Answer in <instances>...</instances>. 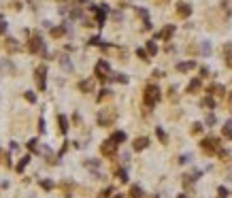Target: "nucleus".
Masks as SVG:
<instances>
[{"instance_id":"f257e3e1","label":"nucleus","mask_w":232,"mask_h":198,"mask_svg":"<svg viewBox=\"0 0 232 198\" xmlns=\"http://www.w3.org/2000/svg\"><path fill=\"white\" fill-rule=\"evenodd\" d=\"M158 98H160V90L158 87H147V92H145V102L149 105V107H153L155 105V100H158Z\"/></svg>"},{"instance_id":"f03ea898","label":"nucleus","mask_w":232,"mask_h":198,"mask_svg":"<svg viewBox=\"0 0 232 198\" xmlns=\"http://www.w3.org/2000/svg\"><path fill=\"white\" fill-rule=\"evenodd\" d=\"M28 49H30L32 53H36V51H43V53H45V43L41 41V36H34V38L28 43Z\"/></svg>"},{"instance_id":"7ed1b4c3","label":"nucleus","mask_w":232,"mask_h":198,"mask_svg":"<svg viewBox=\"0 0 232 198\" xmlns=\"http://www.w3.org/2000/svg\"><path fill=\"white\" fill-rule=\"evenodd\" d=\"M107 13H109V7H107V5H100V7H96V23H98V26H104Z\"/></svg>"},{"instance_id":"20e7f679","label":"nucleus","mask_w":232,"mask_h":198,"mask_svg":"<svg viewBox=\"0 0 232 198\" xmlns=\"http://www.w3.org/2000/svg\"><path fill=\"white\" fill-rule=\"evenodd\" d=\"M190 13H192V7H190V5H185V2L177 5V15H179V17H190Z\"/></svg>"},{"instance_id":"39448f33","label":"nucleus","mask_w":232,"mask_h":198,"mask_svg":"<svg viewBox=\"0 0 232 198\" xmlns=\"http://www.w3.org/2000/svg\"><path fill=\"white\" fill-rule=\"evenodd\" d=\"M104 72H109V64L102 60V62H98V64H96V75H98L100 79H104V77H107Z\"/></svg>"},{"instance_id":"423d86ee","label":"nucleus","mask_w":232,"mask_h":198,"mask_svg":"<svg viewBox=\"0 0 232 198\" xmlns=\"http://www.w3.org/2000/svg\"><path fill=\"white\" fill-rule=\"evenodd\" d=\"M45 72H47V68L45 66H38L36 68V77H38V87L45 90Z\"/></svg>"},{"instance_id":"0eeeda50","label":"nucleus","mask_w":232,"mask_h":198,"mask_svg":"<svg viewBox=\"0 0 232 198\" xmlns=\"http://www.w3.org/2000/svg\"><path fill=\"white\" fill-rule=\"evenodd\" d=\"M173 32H175V26H166L162 32H158V38H164V41H166V38L173 36Z\"/></svg>"},{"instance_id":"6e6552de","label":"nucleus","mask_w":232,"mask_h":198,"mask_svg":"<svg viewBox=\"0 0 232 198\" xmlns=\"http://www.w3.org/2000/svg\"><path fill=\"white\" fill-rule=\"evenodd\" d=\"M5 47H7V51H11V53L19 49V45L15 43V38H7V41H5Z\"/></svg>"},{"instance_id":"1a4fd4ad","label":"nucleus","mask_w":232,"mask_h":198,"mask_svg":"<svg viewBox=\"0 0 232 198\" xmlns=\"http://www.w3.org/2000/svg\"><path fill=\"white\" fill-rule=\"evenodd\" d=\"M66 30H68L66 26H60V28H51V36H56V38H58V36H64V34H66Z\"/></svg>"},{"instance_id":"9d476101","label":"nucleus","mask_w":232,"mask_h":198,"mask_svg":"<svg viewBox=\"0 0 232 198\" xmlns=\"http://www.w3.org/2000/svg\"><path fill=\"white\" fill-rule=\"evenodd\" d=\"M115 151V143L113 141H107L104 145H102V154H113Z\"/></svg>"},{"instance_id":"9b49d317","label":"nucleus","mask_w":232,"mask_h":198,"mask_svg":"<svg viewBox=\"0 0 232 198\" xmlns=\"http://www.w3.org/2000/svg\"><path fill=\"white\" fill-rule=\"evenodd\" d=\"M192 68H194V62H181V64H177V70H181V72L192 70Z\"/></svg>"},{"instance_id":"f8f14e48","label":"nucleus","mask_w":232,"mask_h":198,"mask_svg":"<svg viewBox=\"0 0 232 198\" xmlns=\"http://www.w3.org/2000/svg\"><path fill=\"white\" fill-rule=\"evenodd\" d=\"M147 143H149L147 139H136V141H134V149H136V151H138V149H145Z\"/></svg>"},{"instance_id":"ddd939ff","label":"nucleus","mask_w":232,"mask_h":198,"mask_svg":"<svg viewBox=\"0 0 232 198\" xmlns=\"http://www.w3.org/2000/svg\"><path fill=\"white\" fill-rule=\"evenodd\" d=\"M215 143H217L215 139H204V141H202V147H204V149H215Z\"/></svg>"},{"instance_id":"4468645a","label":"nucleus","mask_w":232,"mask_h":198,"mask_svg":"<svg viewBox=\"0 0 232 198\" xmlns=\"http://www.w3.org/2000/svg\"><path fill=\"white\" fill-rule=\"evenodd\" d=\"M111 141H113L115 145H117V143H124V141H126V134H124V132H115Z\"/></svg>"},{"instance_id":"2eb2a0df","label":"nucleus","mask_w":232,"mask_h":198,"mask_svg":"<svg viewBox=\"0 0 232 198\" xmlns=\"http://www.w3.org/2000/svg\"><path fill=\"white\" fill-rule=\"evenodd\" d=\"M92 87H94V83H92V81H81V83H79V90H83V92H89Z\"/></svg>"},{"instance_id":"dca6fc26","label":"nucleus","mask_w":232,"mask_h":198,"mask_svg":"<svg viewBox=\"0 0 232 198\" xmlns=\"http://www.w3.org/2000/svg\"><path fill=\"white\" fill-rule=\"evenodd\" d=\"M224 134L232 139V121H228V123H226V126H224Z\"/></svg>"},{"instance_id":"f3484780","label":"nucleus","mask_w":232,"mask_h":198,"mask_svg":"<svg viewBox=\"0 0 232 198\" xmlns=\"http://www.w3.org/2000/svg\"><path fill=\"white\" fill-rule=\"evenodd\" d=\"M147 51H149V53H155V51H158V47H155V43H153V41H149V43H147Z\"/></svg>"},{"instance_id":"a211bd4d","label":"nucleus","mask_w":232,"mask_h":198,"mask_svg":"<svg viewBox=\"0 0 232 198\" xmlns=\"http://www.w3.org/2000/svg\"><path fill=\"white\" fill-rule=\"evenodd\" d=\"M60 128H62V132H66V128H68V126H66V117H64V115H60Z\"/></svg>"},{"instance_id":"6ab92c4d","label":"nucleus","mask_w":232,"mask_h":198,"mask_svg":"<svg viewBox=\"0 0 232 198\" xmlns=\"http://www.w3.org/2000/svg\"><path fill=\"white\" fill-rule=\"evenodd\" d=\"M136 56L141 58V60H149V58H147V51H145V49H138V51H136Z\"/></svg>"},{"instance_id":"aec40b11","label":"nucleus","mask_w":232,"mask_h":198,"mask_svg":"<svg viewBox=\"0 0 232 198\" xmlns=\"http://www.w3.org/2000/svg\"><path fill=\"white\" fill-rule=\"evenodd\" d=\"M28 160H30V158H24V160H21V162L17 164V170H24V168H26V164H28Z\"/></svg>"},{"instance_id":"412c9836","label":"nucleus","mask_w":232,"mask_h":198,"mask_svg":"<svg viewBox=\"0 0 232 198\" xmlns=\"http://www.w3.org/2000/svg\"><path fill=\"white\" fill-rule=\"evenodd\" d=\"M132 198H141V187H132Z\"/></svg>"},{"instance_id":"4be33fe9","label":"nucleus","mask_w":232,"mask_h":198,"mask_svg":"<svg viewBox=\"0 0 232 198\" xmlns=\"http://www.w3.org/2000/svg\"><path fill=\"white\" fill-rule=\"evenodd\" d=\"M26 100H28V102H36V96H34L32 92H28V94H26Z\"/></svg>"},{"instance_id":"5701e85b","label":"nucleus","mask_w":232,"mask_h":198,"mask_svg":"<svg viewBox=\"0 0 232 198\" xmlns=\"http://www.w3.org/2000/svg\"><path fill=\"white\" fill-rule=\"evenodd\" d=\"M200 87V81H192L190 83V92H194V90H198Z\"/></svg>"},{"instance_id":"b1692460","label":"nucleus","mask_w":232,"mask_h":198,"mask_svg":"<svg viewBox=\"0 0 232 198\" xmlns=\"http://www.w3.org/2000/svg\"><path fill=\"white\" fill-rule=\"evenodd\" d=\"M117 177H119L122 181H126V179H128V175H126V170H119V172H117Z\"/></svg>"},{"instance_id":"393cba45","label":"nucleus","mask_w":232,"mask_h":198,"mask_svg":"<svg viewBox=\"0 0 232 198\" xmlns=\"http://www.w3.org/2000/svg\"><path fill=\"white\" fill-rule=\"evenodd\" d=\"M41 185H43L45 190H49V187H51V181H41Z\"/></svg>"},{"instance_id":"a878e982","label":"nucleus","mask_w":232,"mask_h":198,"mask_svg":"<svg viewBox=\"0 0 232 198\" xmlns=\"http://www.w3.org/2000/svg\"><path fill=\"white\" fill-rule=\"evenodd\" d=\"M5 30H7V23H5V21H2V19H0V34H2V32H5Z\"/></svg>"},{"instance_id":"bb28decb","label":"nucleus","mask_w":232,"mask_h":198,"mask_svg":"<svg viewBox=\"0 0 232 198\" xmlns=\"http://www.w3.org/2000/svg\"><path fill=\"white\" fill-rule=\"evenodd\" d=\"M28 147H30V151H36V141H30Z\"/></svg>"},{"instance_id":"cd10ccee","label":"nucleus","mask_w":232,"mask_h":198,"mask_svg":"<svg viewBox=\"0 0 232 198\" xmlns=\"http://www.w3.org/2000/svg\"><path fill=\"white\" fill-rule=\"evenodd\" d=\"M219 196H221V198L228 196V190H226V187H219Z\"/></svg>"},{"instance_id":"c85d7f7f","label":"nucleus","mask_w":232,"mask_h":198,"mask_svg":"<svg viewBox=\"0 0 232 198\" xmlns=\"http://www.w3.org/2000/svg\"><path fill=\"white\" fill-rule=\"evenodd\" d=\"M202 105H204V107H213V100H211V98H206V100H204Z\"/></svg>"},{"instance_id":"c756f323","label":"nucleus","mask_w":232,"mask_h":198,"mask_svg":"<svg viewBox=\"0 0 232 198\" xmlns=\"http://www.w3.org/2000/svg\"><path fill=\"white\" fill-rule=\"evenodd\" d=\"M77 2H81V5H85V2H87V0H77Z\"/></svg>"}]
</instances>
